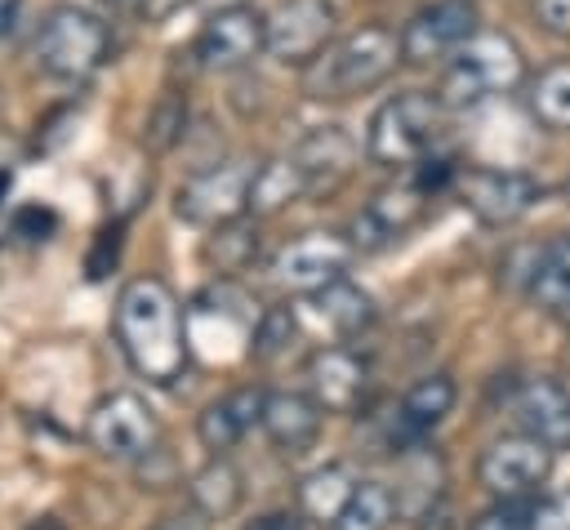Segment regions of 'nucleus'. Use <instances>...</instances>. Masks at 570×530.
Listing matches in <instances>:
<instances>
[{
    "label": "nucleus",
    "mask_w": 570,
    "mask_h": 530,
    "mask_svg": "<svg viewBox=\"0 0 570 530\" xmlns=\"http://www.w3.org/2000/svg\"><path fill=\"white\" fill-rule=\"evenodd\" d=\"M436 120H441V98L419 94V89L392 94L370 116V134H365L370 160H379V165H414L432 147Z\"/></svg>",
    "instance_id": "39448f33"
},
{
    "label": "nucleus",
    "mask_w": 570,
    "mask_h": 530,
    "mask_svg": "<svg viewBox=\"0 0 570 530\" xmlns=\"http://www.w3.org/2000/svg\"><path fill=\"white\" fill-rule=\"evenodd\" d=\"M454 401H459V387L450 374H423L405 387V396L396 405V423L405 436H423L454 410Z\"/></svg>",
    "instance_id": "aec40b11"
},
{
    "label": "nucleus",
    "mask_w": 570,
    "mask_h": 530,
    "mask_svg": "<svg viewBox=\"0 0 570 530\" xmlns=\"http://www.w3.org/2000/svg\"><path fill=\"white\" fill-rule=\"evenodd\" d=\"M249 178H254V169L245 160L205 165L178 187L174 209L191 227H223L249 209Z\"/></svg>",
    "instance_id": "423d86ee"
},
{
    "label": "nucleus",
    "mask_w": 570,
    "mask_h": 530,
    "mask_svg": "<svg viewBox=\"0 0 570 530\" xmlns=\"http://www.w3.org/2000/svg\"><path fill=\"white\" fill-rule=\"evenodd\" d=\"M517 414L530 436H539L552 454L570 450V383L552 374H534L517 387Z\"/></svg>",
    "instance_id": "4468645a"
},
{
    "label": "nucleus",
    "mask_w": 570,
    "mask_h": 530,
    "mask_svg": "<svg viewBox=\"0 0 570 530\" xmlns=\"http://www.w3.org/2000/svg\"><path fill=\"white\" fill-rule=\"evenodd\" d=\"M85 436L102 459H142L156 445V410L138 392H107L94 401Z\"/></svg>",
    "instance_id": "0eeeda50"
},
{
    "label": "nucleus",
    "mask_w": 570,
    "mask_h": 530,
    "mask_svg": "<svg viewBox=\"0 0 570 530\" xmlns=\"http://www.w3.org/2000/svg\"><path fill=\"white\" fill-rule=\"evenodd\" d=\"M258 49H267V18L249 4H227L218 9L200 36H196V58L209 71H236L245 67Z\"/></svg>",
    "instance_id": "f8f14e48"
},
{
    "label": "nucleus",
    "mask_w": 570,
    "mask_h": 530,
    "mask_svg": "<svg viewBox=\"0 0 570 530\" xmlns=\"http://www.w3.org/2000/svg\"><path fill=\"white\" fill-rule=\"evenodd\" d=\"M4 4H9V0H0V9H4Z\"/></svg>",
    "instance_id": "e433bc0d"
},
{
    "label": "nucleus",
    "mask_w": 570,
    "mask_h": 530,
    "mask_svg": "<svg viewBox=\"0 0 570 530\" xmlns=\"http://www.w3.org/2000/svg\"><path fill=\"white\" fill-rule=\"evenodd\" d=\"M396 517L401 512H396L392 485H383V481H356V490H352L347 508L338 512L334 530H387Z\"/></svg>",
    "instance_id": "a878e982"
},
{
    "label": "nucleus",
    "mask_w": 570,
    "mask_h": 530,
    "mask_svg": "<svg viewBox=\"0 0 570 530\" xmlns=\"http://www.w3.org/2000/svg\"><path fill=\"white\" fill-rule=\"evenodd\" d=\"M525 76V62H521V49L508 40V36H494V31H476L454 58L450 67L441 71V89L436 98L445 107H472L490 94H508L517 89Z\"/></svg>",
    "instance_id": "7ed1b4c3"
},
{
    "label": "nucleus",
    "mask_w": 570,
    "mask_h": 530,
    "mask_svg": "<svg viewBox=\"0 0 570 530\" xmlns=\"http://www.w3.org/2000/svg\"><path fill=\"white\" fill-rule=\"evenodd\" d=\"M352 490H356V481L347 477V468L325 463V468H316V472L303 477V485H298V512L307 521H316V526H334L338 512L347 508Z\"/></svg>",
    "instance_id": "b1692460"
},
{
    "label": "nucleus",
    "mask_w": 570,
    "mask_h": 530,
    "mask_svg": "<svg viewBox=\"0 0 570 530\" xmlns=\"http://www.w3.org/2000/svg\"><path fill=\"white\" fill-rule=\"evenodd\" d=\"M401 62V36L387 27H361L330 45L307 67V94L312 98H352L374 85H383Z\"/></svg>",
    "instance_id": "f03ea898"
},
{
    "label": "nucleus",
    "mask_w": 570,
    "mask_h": 530,
    "mask_svg": "<svg viewBox=\"0 0 570 530\" xmlns=\"http://www.w3.org/2000/svg\"><path fill=\"white\" fill-rule=\"evenodd\" d=\"M294 160L298 169L307 174V183H334L352 169L356 160V138L343 129V125H316L312 134H303V143L294 147Z\"/></svg>",
    "instance_id": "a211bd4d"
},
{
    "label": "nucleus",
    "mask_w": 570,
    "mask_h": 530,
    "mask_svg": "<svg viewBox=\"0 0 570 530\" xmlns=\"http://www.w3.org/2000/svg\"><path fill=\"white\" fill-rule=\"evenodd\" d=\"M530 111L543 129L570 134V62H552L530 80Z\"/></svg>",
    "instance_id": "393cba45"
},
{
    "label": "nucleus",
    "mask_w": 570,
    "mask_h": 530,
    "mask_svg": "<svg viewBox=\"0 0 570 530\" xmlns=\"http://www.w3.org/2000/svg\"><path fill=\"white\" fill-rule=\"evenodd\" d=\"M548 477H552V450L530 432L499 436L476 459V481L494 499H530Z\"/></svg>",
    "instance_id": "6e6552de"
},
{
    "label": "nucleus",
    "mask_w": 570,
    "mask_h": 530,
    "mask_svg": "<svg viewBox=\"0 0 570 530\" xmlns=\"http://www.w3.org/2000/svg\"><path fill=\"white\" fill-rule=\"evenodd\" d=\"M240 499H245L240 472H236L223 454H214V459L187 481V503H196V508H200L205 517H214V521L232 517V512L240 508Z\"/></svg>",
    "instance_id": "5701e85b"
},
{
    "label": "nucleus",
    "mask_w": 570,
    "mask_h": 530,
    "mask_svg": "<svg viewBox=\"0 0 570 530\" xmlns=\"http://www.w3.org/2000/svg\"><path fill=\"white\" fill-rule=\"evenodd\" d=\"M321 401L307 392H267L263 401V432L276 450L285 454H303L316 436H321Z\"/></svg>",
    "instance_id": "f3484780"
},
{
    "label": "nucleus",
    "mask_w": 570,
    "mask_h": 530,
    "mask_svg": "<svg viewBox=\"0 0 570 530\" xmlns=\"http://www.w3.org/2000/svg\"><path fill=\"white\" fill-rule=\"evenodd\" d=\"M245 530H303V512H263V517H254Z\"/></svg>",
    "instance_id": "72a5a7b5"
},
{
    "label": "nucleus",
    "mask_w": 570,
    "mask_h": 530,
    "mask_svg": "<svg viewBox=\"0 0 570 530\" xmlns=\"http://www.w3.org/2000/svg\"><path fill=\"white\" fill-rule=\"evenodd\" d=\"M454 192H459L463 209L472 218H481L485 227L517 223L539 200V183L530 174H521V169H490V165L454 174Z\"/></svg>",
    "instance_id": "9d476101"
},
{
    "label": "nucleus",
    "mask_w": 570,
    "mask_h": 530,
    "mask_svg": "<svg viewBox=\"0 0 570 530\" xmlns=\"http://www.w3.org/2000/svg\"><path fill=\"white\" fill-rule=\"evenodd\" d=\"M209 521H214V517H205L196 503H187V508H178V512H165L151 530H209Z\"/></svg>",
    "instance_id": "2f4dec72"
},
{
    "label": "nucleus",
    "mask_w": 570,
    "mask_h": 530,
    "mask_svg": "<svg viewBox=\"0 0 570 530\" xmlns=\"http://www.w3.org/2000/svg\"><path fill=\"white\" fill-rule=\"evenodd\" d=\"M102 4H111V9H125V4H134V0H102Z\"/></svg>",
    "instance_id": "c9c22d12"
},
{
    "label": "nucleus",
    "mask_w": 570,
    "mask_h": 530,
    "mask_svg": "<svg viewBox=\"0 0 570 530\" xmlns=\"http://www.w3.org/2000/svg\"><path fill=\"white\" fill-rule=\"evenodd\" d=\"M472 36H476V4L472 0H436L401 27V58L414 67H428V62L454 58Z\"/></svg>",
    "instance_id": "9b49d317"
},
{
    "label": "nucleus",
    "mask_w": 570,
    "mask_h": 530,
    "mask_svg": "<svg viewBox=\"0 0 570 530\" xmlns=\"http://www.w3.org/2000/svg\"><path fill=\"white\" fill-rule=\"evenodd\" d=\"M530 530H570V494H552L530 512Z\"/></svg>",
    "instance_id": "7c9ffc66"
},
{
    "label": "nucleus",
    "mask_w": 570,
    "mask_h": 530,
    "mask_svg": "<svg viewBox=\"0 0 570 530\" xmlns=\"http://www.w3.org/2000/svg\"><path fill=\"white\" fill-rule=\"evenodd\" d=\"M31 530H62V526H58V521H53V517H40V521H36V526H31Z\"/></svg>",
    "instance_id": "f704fd0d"
},
{
    "label": "nucleus",
    "mask_w": 570,
    "mask_h": 530,
    "mask_svg": "<svg viewBox=\"0 0 570 530\" xmlns=\"http://www.w3.org/2000/svg\"><path fill=\"white\" fill-rule=\"evenodd\" d=\"M347 263H352V245H347L343 236H334V232H307V236L289 241V245L276 254L272 272H276L281 285L312 294V289L338 281V276L347 272Z\"/></svg>",
    "instance_id": "ddd939ff"
},
{
    "label": "nucleus",
    "mask_w": 570,
    "mask_h": 530,
    "mask_svg": "<svg viewBox=\"0 0 570 530\" xmlns=\"http://www.w3.org/2000/svg\"><path fill=\"white\" fill-rule=\"evenodd\" d=\"M294 338H298V316H294V307H267V312H258V321H254L249 352H254L258 361H276L281 352L294 347Z\"/></svg>",
    "instance_id": "cd10ccee"
},
{
    "label": "nucleus",
    "mask_w": 570,
    "mask_h": 530,
    "mask_svg": "<svg viewBox=\"0 0 570 530\" xmlns=\"http://www.w3.org/2000/svg\"><path fill=\"white\" fill-rule=\"evenodd\" d=\"M107 45H111V36H107L102 18H94L89 9H76V4H58V9H49V18L36 31V62H40V71H49L58 80H85L89 71L102 67Z\"/></svg>",
    "instance_id": "20e7f679"
},
{
    "label": "nucleus",
    "mask_w": 570,
    "mask_h": 530,
    "mask_svg": "<svg viewBox=\"0 0 570 530\" xmlns=\"http://www.w3.org/2000/svg\"><path fill=\"white\" fill-rule=\"evenodd\" d=\"M423 214V192L414 187V183H401V187H387V192H379L374 200H370V209L356 218V236L365 232V241L361 245H383V241H392V236H401L414 218Z\"/></svg>",
    "instance_id": "412c9836"
},
{
    "label": "nucleus",
    "mask_w": 570,
    "mask_h": 530,
    "mask_svg": "<svg viewBox=\"0 0 570 530\" xmlns=\"http://www.w3.org/2000/svg\"><path fill=\"white\" fill-rule=\"evenodd\" d=\"M116 343L125 361L151 379V383H174L187 361V321L178 312V298L169 294L165 281L138 276L120 289L116 298Z\"/></svg>",
    "instance_id": "f257e3e1"
},
{
    "label": "nucleus",
    "mask_w": 570,
    "mask_h": 530,
    "mask_svg": "<svg viewBox=\"0 0 570 530\" xmlns=\"http://www.w3.org/2000/svg\"><path fill=\"white\" fill-rule=\"evenodd\" d=\"M307 174L298 169L294 156H276L267 165L254 169L249 178V214H281L285 205H294L303 192H307Z\"/></svg>",
    "instance_id": "4be33fe9"
},
{
    "label": "nucleus",
    "mask_w": 570,
    "mask_h": 530,
    "mask_svg": "<svg viewBox=\"0 0 570 530\" xmlns=\"http://www.w3.org/2000/svg\"><path fill=\"white\" fill-rule=\"evenodd\" d=\"M312 396L330 410V414H347L356 410V401L365 396V383H370V370L365 361L352 352V347H325L312 356Z\"/></svg>",
    "instance_id": "dca6fc26"
},
{
    "label": "nucleus",
    "mask_w": 570,
    "mask_h": 530,
    "mask_svg": "<svg viewBox=\"0 0 570 530\" xmlns=\"http://www.w3.org/2000/svg\"><path fill=\"white\" fill-rule=\"evenodd\" d=\"M530 294L548 307V312H570V232L557 236L552 245H543Z\"/></svg>",
    "instance_id": "bb28decb"
},
{
    "label": "nucleus",
    "mask_w": 570,
    "mask_h": 530,
    "mask_svg": "<svg viewBox=\"0 0 570 530\" xmlns=\"http://www.w3.org/2000/svg\"><path fill=\"white\" fill-rule=\"evenodd\" d=\"M312 312H316V321H321L330 334L347 338V334H361V330L374 321V298H370L356 281L338 276V281L312 289Z\"/></svg>",
    "instance_id": "6ab92c4d"
},
{
    "label": "nucleus",
    "mask_w": 570,
    "mask_h": 530,
    "mask_svg": "<svg viewBox=\"0 0 570 530\" xmlns=\"http://www.w3.org/2000/svg\"><path fill=\"white\" fill-rule=\"evenodd\" d=\"M334 36L330 0H281L267 18V53L285 67H312Z\"/></svg>",
    "instance_id": "1a4fd4ad"
},
{
    "label": "nucleus",
    "mask_w": 570,
    "mask_h": 530,
    "mask_svg": "<svg viewBox=\"0 0 570 530\" xmlns=\"http://www.w3.org/2000/svg\"><path fill=\"white\" fill-rule=\"evenodd\" d=\"M263 401H267L263 387H232L227 396L209 401V405L200 410V419H196V436H200V445H205L209 454L232 450L254 423H263Z\"/></svg>",
    "instance_id": "2eb2a0df"
},
{
    "label": "nucleus",
    "mask_w": 570,
    "mask_h": 530,
    "mask_svg": "<svg viewBox=\"0 0 570 530\" xmlns=\"http://www.w3.org/2000/svg\"><path fill=\"white\" fill-rule=\"evenodd\" d=\"M530 512L525 499H494L468 530H530Z\"/></svg>",
    "instance_id": "c756f323"
},
{
    "label": "nucleus",
    "mask_w": 570,
    "mask_h": 530,
    "mask_svg": "<svg viewBox=\"0 0 570 530\" xmlns=\"http://www.w3.org/2000/svg\"><path fill=\"white\" fill-rule=\"evenodd\" d=\"M209 232H214V236H209L205 254L218 263V272H240V267L258 254V232L245 227L240 218H232V223H223V227H209Z\"/></svg>",
    "instance_id": "c85d7f7f"
},
{
    "label": "nucleus",
    "mask_w": 570,
    "mask_h": 530,
    "mask_svg": "<svg viewBox=\"0 0 570 530\" xmlns=\"http://www.w3.org/2000/svg\"><path fill=\"white\" fill-rule=\"evenodd\" d=\"M534 9H539V22L543 27L570 36V0H534Z\"/></svg>",
    "instance_id": "473e14b6"
}]
</instances>
